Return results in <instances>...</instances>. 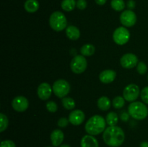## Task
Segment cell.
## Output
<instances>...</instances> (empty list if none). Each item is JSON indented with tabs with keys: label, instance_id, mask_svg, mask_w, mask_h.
<instances>
[{
	"label": "cell",
	"instance_id": "obj_10",
	"mask_svg": "<svg viewBox=\"0 0 148 147\" xmlns=\"http://www.w3.org/2000/svg\"><path fill=\"white\" fill-rule=\"evenodd\" d=\"M120 63L124 69H132L138 64V58L133 53H126L121 58Z\"/></svg>",
	"mask_w": 148,
	"mask_h": 147
},
{
	"label": "cell",
	"instance_id": "obj_5",
	"mask_svg": "<svg viewBox=\"0 0 148 147\" xmlns=\"http://www.w3.org/2000/svg\"><path fill=\"white\" fill-rule=\"evenodd\" d=\"M53 92L59 98H64L70 92V85L67 81L64 79H58L52 86Z\"/></svg>",
	"mask_w": 148,
	"mask_h": 147
},
{
	"label": "cell",
	"instance_id": "obj_31",
	"mask_svg": "<svg viewBox=\"0 0 148 147\" xmlns=\"http://www.w3.org/2000/svg\"><path fill=\"white\" fill-rule=\"evenodd\" d=\"M69 122V119H67V118H61L60 119L58 120L57 124L60 128H65V127L67 126Z\"/></svg>",
	"mask_w": 148,
	"mask_h": 147
},
{
	"label": "cell",
	"instance_id": "obj_32",
	"mask_svg": "<svg viewBox=\"0 0 148 147\" xmlns=\"http://www.w3.org/2000/svg\"><path fill=\"white\" fill-rule=\"evenodd\" d=\"M0 147H16V145L11 140H4L1 142Z\"/></svg>",
	"mask_w": 148,
	"mask_h": 147
},
{
	"label": "cell",
	"instance_id": "obj_30",
	"mask_svg": "<svg viewBox=\"0 0 148 147\" xmlns=\"http://www.w3.org/2000/svg\"><path fill=\"white\" fill-rule=\"evenodd\" d=\"M87 1L86 0H77L76 3L77 8L79 10H84L87 7Z\"/></svg>",
	"mask_w": 148,
	"mask_h": 147
},
{
	"label": "cell",
	"instance_id": "obj_22",
	"mask_svg": "<svg viewBox=\"0 0 148 147\" xmlns=\"http://www.w3.org/2000/svg\"><path fill=\"white\" fill-rule=\"evenodd\" d=\"M106 123L109 126L116 125L118 123L119 121L118 115L114 112H110L109 113L107 114L106 118Z\"/></svg>",
	"mask_w": 148,
	"mask_h": 147
},
{
	"label": "cell",
	"instance_id": "obj_8",
	"mask_svg": "<svg viewBox=\"0 0 148 147\" xmlns=\"http://www.w3.org/2000/svg\"><path fill=\"white\" fill-rule=\"evenodd\" d=\"M140 87L135 84H130L124 88L123 91V97L128 102H134L140 95Z\"/></svg>",
	"mask_w": 148,
	"mask_h": 147
},
{
	"label": "cell",
	"instance_id": "obj_3",
	"mask_svg": "<svg viewBox=\"0 0 148 147\" xmlns=\"http://www.w3.org/2000/svg\"><path fill=\"white\" fill-rule=\"evenodd\" d=\"M128 113L134 119H145L148 115V108L146 105L141 102H132L128 107Z\"/></svg>",
	"mask_w": 148,
	"mask_h": 147
},
{
	"label": "cell",
	"instance_id": "obj_6",
	"mask_svg": "<svg viewBox=\"0 0 148 147\" xmlns=\"http://www.w3.org/2000/svg\"><path fill=\"white\" fill-rule=\"evenodd\" d=\"M87 66H88V62L85 56L82 55H77L71 61V70L73 73L77 74L83 73L86 70Z\"/></svg>",
	"mask_w": 148,
	"mask_h": 147
},
{
	"label": "cell",
	"instance_id": "obj_21",
	"mask_svg": "<svg viewBox=\"0 0 148 147\" xmlns=\"http://www.w3.org/2000/svg\"><path fill=\"white\" fill-rule=\"evenodd\" d=\"M77 1L75 0H63L61 4V7L63 10L66 12H71L75 10Z\"/></svg>",
	"mask_w": 148,
	"mask_h": 147
},
{
	"label": "cell",
	"instance_id": "obj_33",
	"mask_svg": "<svg viewBox=\"0 0 148 147\" xmlns=\"http://www.w3.org/2000/svg\"><path fill=\"white\" fill-rule=\"evenodd\" d=\"M136 3L134 0H129L127 1V7H128L129 10H133L135 7Z\"/></svg>",
	"mask_w": 148,
	"mask_h": 147
},
{
	"label": "cell",
	"instance_id": "obj_19",
	"mask_svg": "<svg viewBox=\"0 0 148 147\" xmlns=\"http://www.w3.org/2000/svg\"><path fill=\"white\" fill-rule=\"evenodd\" d=\"M97 105L101 110L106 111L111 108V100L108 97L102 96L98 99Z\"/></svg>",
	"mask_w": 148,
	"mask_h": 147
},
{
	"label": "cell",
	"instance_id": "obj_25",
	"mask_svg": "<svg viewBox=\"0 0 148 147\" xmlns=\"http://www.w3.org/2000/svg\"><path fill=\"white\" fill-rule=\"evenodd\" d=\"M112 104L115 109H121L125 105V99L121 96H117L113 99Z\"/></svg>",
	"mask_w": 148,
	"mask_h": 147
},
{
	"label": "cell",
	"instance_id": "obj_29",
	"mask_svg": "<svg viewBox=\"0 0 148 147\" xmlns=\"http://www.w3.org/2000/svg\"><path fill=\"white\" fill-rule=\"evenodd\" d=\"M140 95H141V98L143 102L145 104H148V86L143 88V90L141 91Z\"/></svg>",
	"mask_w": 148,
	"mask_h": 147
},
{
	"label": "cell",
	"instance_id": "obj_26",
	"mask_svg": "<svg viewBox=\"0 0 148 147\" xmlns=\"http://www.w3.org/2000/svg\"><path fill=\"white\" fill-rule=\"evenodd\" d=\"M9 120L4 113L0 114V132H4L8 127Z\"/></svg>",
	"mask_w": 148,
	"mask_h": 147
},
{
	"label": "cell",
	"instance_id": "obj_38",
	"mask_svg": "<svg viewBox=\"0 0 148 147\" xmlns=\"http://www.w3.org/2000/svg\"><path fill=\"white\" fill-rule=\"evenodd\" d=\"M147 79H148V75H147Z\"/></svg>",
	"mask_w": 148,
	"mask_h": 147
},
{
	"label": "cell",
	"instance_id": "obj_18",
	"mask_svg": "<svg viewBox=\"0 0 148 147\" xmlns=\"http://www.w3.org/2000/svg\"><path fill=\"white\" fill-rule=\"evenodd\" d=\"M40 4L38 0H26L24 4V8L29 13H34L38 10Z\"/></svg>",
	"mask_w": 148,
	"mask_h": 147
},
{
	"label": "cell",
	"instance_id": "obj_24",
	"mask_svg": "<svg viewBox=\"0 0 148 147\" xmlns=\"http://www.w3.org/2000/svg\"><path fill=\"white\" fill-rule=\"evenodd\" d=\"M62 105L64 108L66 110H73L75 108V101L74 99L71 97H65L62 98Z\"/></svg>",
	"mask_w": 148,
	"mask_h": 147
},
{
	"label": "cell",
	"instance_id": "obj_20",
	"mask_svg": "<svg viewBox=\"0 0 148 147\" xmlns=\"http://www.w3.org/2000/svg\"><path fill=\"white\" fill-rule=\"evenodd\" d=\"M95 51V46L92 44H85L81 47L80 53L84 56H91L94 54Z\"/></svg>",
	"mask_w": 148,
	"mask_h": 147
},
{
	"label": "cell",
	"instance_id": "obj_36",
	"mask_svg": "<svg viewBox=\"0 0 148 147\" xmlns=\"http://www.w3.org/2000/svg\"><path fill=\"white\" fill-rule=\"evenodd\" d=\"M140 147H148V141H143V142H141Z\"/></svg>",
	"mask_w": 148,
	"mask_h": 147
},
{
	"label": "cell",
	"instance_id": "obj_16",
	"mask_svg": "<svg viewBox=\"0 0 148 147\" xmlns=\"http://www.w3.org/2000/svg\"><path fill=\"white\" fill-rule=\"evenodd\" d=\"M81 147H99V144L96 138L92 135H85L80 141Z\"/></svg>",
	"mask_w": 148,
	"mask_h": 147
},
{
	"label": "cell",
	"instance_id": "obj_37",
	"mask_svg": "<svg viewBox=\"0 0 148 147\" xmlns=\"http://www.w3.org/2000/svg\"><path fill=\"white\" fill-rule=\"evenodd\" d=\"M59 147H71V146L69 145H68V144H62V145H61Z\"/></svg>",
	"mask_w": 148,
	"mask_h": 147
},
{
	"label": "cell",
	"instance_id": "obj_9",
	"mask_svg": "<svg viewBox=\"0 0 148 147\" xmlns=\"http://www.w3.org/2000/svg\"><path fill=\"white\" fill-rule=\"evenodd\" d=\"M137 15L131 10H124L120 15V22L127 27L134 26L137 22Z\"/></svg>",
	"mask_w": 148,
	"mask_h": 147
},
{
	"label": "cell",
	"instance_id": "obj_28",
	"mask_svg": "<svg viewBox=\"0 0 148 147\" xmlns=\"http://www.w3.org/2000/svg\"><path fill=\"white\" fill-rule=\"evenodd\" d=\"M46 109L50 112H56L57 111V105L53 101H49L46 103Z\"/></svg>",
	"mask_w": 148,
	"mask_h": 147
},
{
	"label": "cell",
	"instance_id": "obj_2",
	"mask_svg": "<svg viewBox=\"0 0 148 147\" xmlns=\"http://www.w3.org/2000/svg\"><path fill=\"white\" fill-rule=\"evenodd\" d=\"M106 121L102 116L98 115L91 117L85 124V131L89 135H97L106 130Z\"/></svg>",
	"mask_w": 148,
	"mask_h": 147
},
{
	"label": "cell",
	"instance_id": "obj_15",
	"mask_svg": "<svg viewBox=\"0 0 148 147\" xmlns=\"http://www.w3.org/2000/svg\"><path fill=\"white\" fill-rule=\"evenodd\" d=\"M51 141L53 146H59L62 144L64 138V134L63 131L60 129H56L51 133Z\"/></svg>",
	"mask_w": 148,
	"mask_h": 147
},
{
	"label": "cell",
	"instance_id": "obj_34",
	"mask_svg": "<svg viewBox=\"0 0 148 147\" xmlns=\"http://www.w3.org/2000/svg\"><path fill=\"white\" fill-rule=\"evenodd\" d=\"M129 118H130V114L127 113V112H124L121 115V119L123 121H124V122L128 120Z\"/></svg>",
	"mask_w": 148,
	"mask_h": 147
},
{
	"label": "cell",
	"instance_id": "obj_11",
	"mask_svg": "<svg viewBox=\"0 0 148 147\" xmlns=\"http://www.w3.org/2000/svg\"><path fill=\"white\" fill-rule=\"evenodd\" d=\"M29 102L26 97L23 96H17L13 99L12 107L17 112H24L28 108Z\"/></svg>",
	"mask_w": 148,
	"mask_h": 147
},
{
	"label": "cell",
	"instance_id": "obj_14",
	"mask_svg": "<svg viewBox=\"0 0 148 147\" xmlns=\"http://www.w3.org/2000/svg\"><path fill=\"white\" fill-rule=\"evenodd\" d=\"M116 76V73L115 71L111 69H106L101 72L99 75V79L102 83L109 84L114 81Z\"/></svg>",
	"mask_w": 148,
	"mask_h": 147
},
{
	"label": "cell",
	"instance_id": "obj_17",
	"mask_svg": "<svg viewBox=\"0 0 148 147\" xmlns=\"http://www.w3.org/2000/svg\"><path fill=\"white\" fill-rule=\"evenodd\" d=\"M66 34L68 38L72 40H77L80 37V31L74 25H69L66 27Z\"/></svg>",
	"mask_w": 148,
	"mask_h": 147
},
{
	"label": "cell",
	"instance_id": "obj_7",
	"mask_svg": "<svg viewBox=\"0 0 148 147\" xmlns=\"http://www.w3.org/2000/svg\"><path fill=\"white\" fill-rule=\"evenodd\" d=\"M130 33L127 28L124 27H119L115 30L113 34L114 41L119 46H123L130 40Z\"/></svg>",
	"mask_w": 148,
	"mask_h": 147
},
{
	"label": "cell",
	"instance_id": "obj_23",
	"mask_svg": "<svg viewBox=\"0 0 148 147\" xmlns=\"http://www.w3.org/2000/svg\"><path fill=\"white\" fill-rule=\"evenodd\" d=\"M111 6L113 10L115 11L121 12L124 10L126 4L124 0H111Z\"/></svg>",
	"mask_w": 148,
	"mask_h": 147
},
{
	"label": "cell",
	"instance_id": "obj_1",
	"mask_svg": "<svg viewBox=\"0 0 148 147\" xmlns=\"http://www.w3.org/2000/svg\"><path fill=\"white\" fill-rule=\"evenodd\" d=\"M103 139L106 145L111 147H119L125 140V134L120 127L114 125L106 128L103 133Z\"/></svg>",
	"mask_w": 148,
	"mask_h": 147
},
{
	"label": "cell",
	"instance_id": "obj_27",
	"mask_svg": "<svg viewBox=\"0 0 148 147\" xmlns=\"http://www.w3.org/2000/svg\"><path fill=\"white\" fill-rule=\"evenodd\" d=\"M137 71L140 74L143 75L146 74L147 71V66L143 61L139 62L138 64L137 65Z\"/></svg>",
	"mask_w": 148,
	"mask_h": 147
},
{
	"label": "cell",
	"instance_id": "obj_12",
	"mask_svg": "<svg viewBox=\"0 0 148 147\" xmlns=\"http://www.w3.org/2000/svg\"><path fill=\"white\" fill-rule=\"evenodd\" d=\"M52 91H53V89L49 83L43 82L40 84L38 87V96L42 100H46V99H49L51 96Z\"/></svg>",
	"mask_w": 148,
	"mask_h": 147
},
{
	"label": "cell",
	"instance_id": "obj_35",
	"mask_svg": "<svg viewBox=\"0 0 148 147\" xmlns=\"http://www.w3.org/2000/svg\"><path fill=\"white\" fill-rule=\"evenodd\" d=\"M95 1L97 4H98L100 6H102L104 5L106 3L107 0H95Z\"/></svg>",
	"mask_w": 148,
	"mask_h": 147
},
{
	"label": "cell",
	"instance_id": "obj_4",
	"mask_svg": "<svg viewBox=\"0 0 148 147\" xmlns=\"http://www.w3.org/2000/svg\"><path fill=\"white\" fill-rule=\"evenodd\" d=\"M49 24L53 30L60 32L67 27V20L64 13L62 12L56 11L51 14L49 18Z\"/></svg>",
	"mask_w": 148,
	"mask_h": 147
},
{
	"label": "cell",
	"instance_id": "obj_13",
	"mask_svg": "<svg viewBox=\"0 0 148 147\" xmlns=\"http://www.w3.org/2000/svg\"><path fill=\"white\" fill-rule=\"evenodd\" d=\"M68 119L69 122L73 125H79L85 120V115L83 111L80 110H75L70 112Z\"/></svg>",
	"mask_w": 148,
	"mask_h": 147
},
{
	"label": "cell",
	"instance_id": "obj_39",
	"mask_svg": "<svg viewBox=\"0 0 148 147\" xmlns=\"http://www.w3.org/2000/svg\"><path fill=\"white\" fill-rule=\"evenodd\" d=\"M49 147H51V146H49Z\"/></svg>",
	"mask_w": 148,
	"mask_h": 147
}]
</instances>
